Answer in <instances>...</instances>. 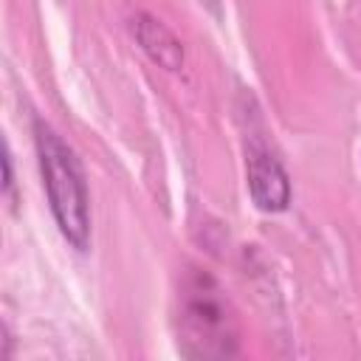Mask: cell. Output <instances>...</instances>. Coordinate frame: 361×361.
Here are the masks:
<instances>
[{"label": "cell", "mask_w": 361, "mask_h": 361, "mask_svg": "<svg viewBox=\"0 0 361 361\" xmlns=\"http://www.w3.org/2000/svg\"><path fill=\"white\" fill-rule=\"evenodd\" d=\"M37 138V155H39V169L48 192V203L54 212V220L62 231V237L85 251L90 243V209H87V186L82 166L71 147L42 121L34 127Z\"/></svg>", "instance_id": "6da1fadb"}, {"label": "cell", "mask_w": 361, "mask_h": 361, "mask_svg": "<svg viewBox=\"0 0 361 361\" xmlns=\"http://www.w3.org/2000/svg\"><path fill=\"white\" fill-rule=\"evenodd\" d=\"M183 341L189 344V355H231L234 353V319L228 313L226 299L214 288L212 279L195 276L183 293Z\"/></svg>", "instance_id": "7a4b0ae2"}, {"label": "cell", "mask_w": 361, "mask_h": 361, "mask_svg": "<svg viewBox=\"0 0 361 361\" xmlns=\"http://www.w3.org/2000/svg\"><path fill=\"white\" fill-rule=\"evenodd\" d=\"M245 172H248V192L262 212H282L288 206V200H290L288 175L265 144H259V141L248 144Z\"/></svg>", "instance_id": "3957f363"}, {"label": "cell", "mask_w": 361, "mask_h": 361, "mask_svg": "<svg viewBox=\"0 0 361 361\" xmlns=\"http://www.w3.org/2000/svg\"><path fill=\"white\" fill-rule=\"evenodd\" d=\"M133 34L138 39V45L147 51V56L152 62H158L161 68L166 71H178L183 65V45L178 42V37L164 25L158 23L155 17L149 14H138L133 20Z\"/></svg>", "instance_id": "277c9868"}]
</instances>
